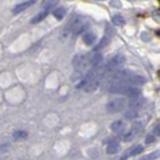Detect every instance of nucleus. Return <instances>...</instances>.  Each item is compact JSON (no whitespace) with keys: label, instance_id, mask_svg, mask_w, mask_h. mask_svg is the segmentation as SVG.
Returning a JSON list of instances; mask_svg holds the SVG:
<instances>
[{"label":"nucleus","instance_id":"nucleus-11","mask_svg":"<svg viewBox=\"0 0 160 160\" xmlns=\"http://www.w3.org/2000/svg\"><path fill=\"white\" fill-rule=\"evenodd\" d=\"M35 2H36V0H27V1H23V2L18 4V5H16V6L13 8L12 13H13V15L21 13L22 11H24V10H27V8H29L30 6H32Z\"/></svg>","mask_w":160,"mask_h":160},{"label":"nucleus","instance_id":"nucleus-15","mask_svg":"<svg viewBox=\"0 0 160 160\" xmlns=\"http://www.w3.org/2000/svg\"><path fill=\"white\" fill-rule=\"evenodd\" d=\"M48 13H49V11H46V10H41L40 13H38V15H36V16H35L32 19V24H36V23H39V22H41L42 19H45V18L47 17Z\"/></svg>","mask_w":160,"mask_h":160},{"label":"nucleus","instance_id":"nucleus-12","mask_svg":"<svg viewBox=\"0 0 160 160\" xmlns=\"http://www.w3.org/2000/svg\"><path fill=\"white\" fill-rule=\"evenodd\" d=\"M120 149V144L118 142V140H111L108 144H107V148H106V152L107 154H116L118 153Z\"/></svg>","mask_w":160,"mask_h":160},{"label":"nucleus","instance_id":"nucleus-8","mask_svg":"<svg viewBox=\"0 0 160 160\" xmlns=\"http://www.w3.org/2000/svg\"><path fill=\"white\" fill-rule=\"evenodd\" d=\"M142 152H143V147H142V146H140V144H137V146H134V147H131L130 149H128L127 152L120 157L119 160H128L129 158L135 157V155H138L140 153H142Z\"/></svg>","mask_w":160,"mask_h":160},{"label":"nucleus","instance_id":"nucleus-10","mask_svg":"<svg viewBox=\"0 0 160 160\" xmlns=\"http://www.w3.org/2000/svg\"><path fill=\"white\" fill-rule=\"evenodd\" d=\"M125 129H127V124H125L124 120H116V122H113L112 124H111V130H112V132L117 134V135L123 134V132L125 131Z\"/></svg>","mask_w":160,"mask_h":160},{"label":"nucleus","instance_id":"nucleus-7","mask_svg":"<svg viewBox=\"0 0 160 160\" xmlns=\"http://www.w3.org/2000/svg\"><path fill=\"white\" fill-rule=\"evenodd\" d=\"M142 129H143V124H142V123H140V122L135 123V124L130 128V130H129L128 132L123 136V141H124V142H130V141L135 140V138L141 134Z\"/></svg>","mask_w":160,"mask_h":160},{"label":"nucleus","instance_id":"nucleus-16","mask_svg":"<svg viewBox=\"0 0 160 160\" xmlns=\"http://www.w3.org/2000/svg\"><path fill=\"white\" fill-rule=\"evenodd\" d=\"M110 40H111V38H110V36H104V38L101 39V41H100V42L95 46L94 51H99V49L104 48L105 46H107V45H108V42H110Z\"/></svg>","mask_w":160,"mask_h":160},{"label":"nucleus","instance_id":"nucleus-1","mask_svg":"<svg viewBox=\"0 0 160 160\" xmlns=\"http://www.w3.org/2000/svg\"><path fill=\"white\" fill-rule=\"evenodd\" d=\"M104 90L113 94H120V95L129 96V98H134L138 96L141 94V90L137 86H132L125 82H119V81H112L106 78L102 86Z\"/></svg>","mask_w":160,"mask_h":160},{"label":"nucleus","instance_id":"nucleus-5","mask_svg":"<svg viewBox=\"0 0 160 160\" xmlns=\"http://www.w3.org/2000/svg\"><path fill=\"white\" fill-rule=\"evenodd\" d=\"M127 106H128V101L124 98H117V99H112L111 101L107 102L106 110L110 113H117L125 110Z\"/></svg>","mask_w":160,"mask_h":160},{"label":"nucleus","instance_id":"nucleus-6","mask_svg":"<svg viewBox=\"0 0 160 160\" xmlns=\"http://www.w3.org/2000/svg\"><path fill=\"white\" fill-rule=\"evenodd\" d=\"M124 63H125L124 56L123 54H116V56L112 57L107 62V64H106V71H107V73L118 71V70H120V68L124 65Z\"/></svg>","mask_w":160,"mask_h":160},{"label":"nucleus","instance_id":"nucleus-18","mask_svg":"<svg viewBox=\"0 0 160 160\" xmlns=\"http://www.w3.org/2000/svg\"><path fill=\"white\" fill-rule=\"evenodd\" d=\"M28 136V134L23 131V130H16L15 132H13V138L16 140V141H21V140H24V138H27Z\"/></svg>","mask_w":160,"mask_h":160},{"label":"nucleus","instance_id":"nucleus-21","mask_svg":"<svg viewBox=\"0 0 160 160\" xmlns=\"http://www.w3.org/2000/svg\"><path fill=\"white\" fill-rule=\"evenodd\" d=\"M159 2H160V0H159Z\"/></svg>","mask_w":160,"mask_h":160},{"label":"nucleus","instance_id":"nucleus-9","mask_svg":"<svg viewBox=\"0 0 160 160\" xmlns=\"http://www.w3.org/2000/svg\"><path fill=\"white\" fill-rule=\"evenodd\" d=\"M159 137H160V123H158V124L153 128L152 132L147 135V137H146V143L147 144L154 143Z\"/></svg>","mask_w":160,"mask_h":160},{"label":"nucleus","instance_id":"nucleus-2","mask_svg":"<svg viewBox=\"0 0 160 160\" xmlns=\"http://www.w3.org/2000/svg\"><path fill=\"white\" fill-rule=\"evenodd\" d=\"M88 19H86L82 16H75L70 19V22L66 24L64 28V36L66 38H73L77 36L80 32H82L87 27H88Z\"/></svg>","mask_w":160,"mask_h":160},{"label":"nucleus","instance_id":"nucleus-4","mask_svg":"<svg viewBox=\"0 0 160 160\" xmlns=\"http://www.w3.org/2000/svg\"><path fill=\"white\" fill-rule=\"evenodd\" d=\"M73 66L76 69V71L78 72H84L89 71L92 69L90 65V60H89V54H80L73 58Z\"/></svg>","mask_w":160,"mask_h":160},{"label":"nucleus","instance_id":"nucleus-14","mask_svg":"<svg viewBox=\"0 0 160 160\" xmlns=\"http://www.w3.org/2000/svg\"><path fill=\"white\" fill-rule=\"evenodd\" d=\"M59 0H43L42 1V10H46V11H51L52 8L56 6L58 4Z\"/></svg>","mask_w":160,"mask_h":160},{"label":"nucleus","instance_id":"nucleus-20","mask_svg":"<svg viewBox=\"0 0 160 160\" xmlns=\"http://www.w3.org/2000/svg\"><path fill=\"white\" fill-rule=\"evenodd\" d=\"M159 155H160L159 152H153V153H151V154H148V155L143 157L141 160H153V159H155V158H158Z\"/></svg>","mask_w":160,"mask_h":160},{"label":"nucleus","instance_id":"nucleus-3","mask_svg":"<svg viewBox=\"0 0 160 160\" xmlns=\"http://www.w3.org/2000/svg\"><path fill=\"white\" fill-rule=\"evenodd\" d=\"M144 102H146V100H144L143 98H141L140 95L130 98L128 106L125 108V112H124L125 118H128V119L136 118L137 116H138V113H140V110L143 107Z\"/></svg>","mask_w":160,"mask_h":160},{"label":"nucleus","instance_id":"nucleus-17","mask_svg":"<svg viewBox=\"0 0 160 160\" xmlns=\"http://www.w3.org/2000/svg\"><path fill=\"white\" fill-rule=\"evenodd\" d=\"M65 13H66L65 8H58L53 11V16L56 17L57 19H63L65 16Z\"/></svg>","mask_w":160,"mask_h":160},{"label":"nucleus","instance_id":"nucleus-13","mask_svg":"<svg viewBox=\"0 0 160 160\" xmlns=\"http://www.w3.org/2000/svg\"><path fill=\"white\" fill-rule=\"evenodd\" d=\"M82 40L86 45L88 46H92L94 42L96 41V35L93 32H86L82 36Z\"/></svg>","mask_w":160,"mask_h":160},{"label":"nucleus","instance_id":"nucleus-19","mask_svg":"<svg viewBox=\"0 0 160 160\" xmlns=\"http://www.w3.org/2000/svg\"><path fill=\"white\" fill-rule=\"evenodd\" d=\"M112 23L114 24V25L120 27V25H124L125 19H124V17L120 16V15H114V16L112 17Z\"/></svg>","mask_w":160,"mask_h":160}]
</instances>
